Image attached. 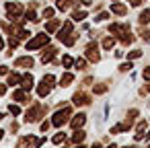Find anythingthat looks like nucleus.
Returning a JSON list of instances; mask_svg holds the SVG:
<instances>
[{
  "label": "nucleus",
  "mask_w": 150,
  "mask_h": 148,
  "mask_svg": "<svg viewBox=\"0 0 150 148\" xmlns=\"http://www.w3.org/2000/svg\"><path fill=\"white\" fill-rule=\"evenodd\" d=\"M47 41H50V35H45V33H39L37 37H33V39L27 43V50H37V47H43Z\"/></svg>",
  "instance_id": "f257e3e1"
},
{
  "label": "nucleus",
  "mask_w": 150,
  "mask_h": 148,
  "mask_svg": "<svg viewBox=\"0 0 150 148\" xmlns=\"http://www.w3.org/2000/svg\"><path fill=\"white\" fill-rule=\"evenodd\" d=\"M68 117H70V107H66V109L58 111V113L54 115L52 123H54V125H62V123H66V119H68Z\"/></svg>",
  "instance_id": "f03ea898"
},
{
  "label": "nucleus",
  "mask_w": 150,
  "mask_h": 148,
  "mask_svg": "<svg viewBox=\"0 0 150 148\" xmlns=\"http://www.w3.org/2000/svg\"><path fill=\"white\" fill-rule=\"evenodd\" d=\"M84 121H86V115H84V113H78V115H74V117L70 119V125H72L74 130H78L80 125H84Z\"/></svg>",
  "instance_id": "7ed1b4c3"
},
{
  "label": "nucleus",
  "mask_w": 150,
  "mask_h": 148,
  "mask_svg": "<svg viewBox=\"0 0 150 148\" xmlns=\"http://www.w3.org/2000/svg\"><path fill=\"white\" fill-rule=\"evenodd\" d=\"M91 103V97L84 95V93H76L74 95V105H88Z\"/></svg>",
  "instance_id": "20e7f679"
},
{
  "label": "nucleus",
  "mask_w": 150,
  "mask_h": 148,
  "mask_svg": "<svg viewBox=\"0 0 150 148\" xmlns=\"http://www.w3.org/2000/svg\"><path fill=\"white\" fill-rule=\"evenodd\" d=\"M15 66H19V68H33V58H19L17 62H15Z\"/></svg>",
  "instance_id": "39448f33"
},
{
  "label": "nucleus",
  "mask_w": 150,
  "mask_h": 148,
  "mask_svg": "<svg viewBox=\"0 0 150 148\" xmlns=\"http://www.w3.org/2000/svg\"><path fill=\"white\" fill-rule=\"evenodd\" d=\"M25 119H27V121H37V119H39V105H35L33 109H29Z\"/></svg>",
  "instance_id": "423d86ee"
},
{
  "label": "nucleus",
  "mask_w": 150,
  "mask_h": 148,
  "mask_svg": "<svg viewBox=\"0 0 150 148\" xmlns=\"http://www.w3.org/2000/svg\"><path fill=\"white\" fill-rule=\"evenodd\" d=\"M70 33H72V23L68 21V23H64V27H62V31L58 33V37H60V39H64V37H68Z\"/></svg>",
  "instance_id": "0eeeda50"
},
{
  "label": "nucleus",
  "mask_w": 150,
  "mask_h": 148,
  "mask_svg": "<svg viewBox=\"0 0 150 148\" xmlns=\"http://www.w3.org/2000/svg\"><path fill=\"white\" fill-rule=\"evenodd\" d=\"M21 84H23L25 91H31V89H33V76H31V74H25L23 80H21Z\"/></svg>",
  "instance_id": "6e6552de"
},
{
  "label": "nucleus",
  "mask_w": 150,
  "mask_h": 148,
  "mask_svg": "<svg viewBox=\"0 0 150 148\" xmlns=\"http://www.w3.org/2000/svg\"><path fill=\"white\" fill-rule=\"evenodd\" d=\"M50 91H52V86H50L47 82H41V84L37 86V95H39V97H45V95H50Z\"/></svg>",
  "instance_id": "1a4fd4ad"
},
{
  "label": "nucleus",
  "mask_w": 150,
  "mask_h": 148,
  "mask_svg": "<svg viewBox=\"0 0 150 148\" xmlns=\"http://www.w3.org/2000/svg\"><path fill=\"white\" fill-rule=\"evenodd\" d=\"M13 99H15V101H27V91H25V89H17V91L13 93Z\"/></svg>",
  "instance_id": "9d476101"
},
{
  "label": "nucleus",
  "mask_w": 150,
  "mask_h": 148,
  "mask_svg": "<svg viewBox=\"0 0 150 148\" xmlns=\"http://www.w3.org/2000/svg\"><path fill=\"white\" fill-rule=\"evenodd\" d=\"M111 11H113L115 15H119V17H123V15H125V6H123V4H119V2H113Z\"/></svg>",
  "instance_id": "9b49d317"
},
{
  "label": "nucleus",
  "mask_w": 150,
  "mask_h": 148,
  "mask_svg": "<svg viewBox=\"0 0 150 148\" xmlns=\"http://www.w3.org/2000/svg\"><path fill=\"white\" fill-rule=\"evenodd\" d=\"M21 80H23V76H19V74H15V72L8 76V84H11V86H17V84H21Z\"/></svg>",
  "instance_id": "f8f14e48"
},
{
  "label": "nucleus",
  "mask_w": 150,
  "mask_h": 148,
  "mask_svg": "<svg viewBox=\"0 0 150 148\" xmlns=\"http://www.w3.org/2000/svg\"><path fill=\"white\" fill-rule=\"evenodd\" d=\"M54 56H56V47H50V50H45V54H43V62H50V60H54Z\"/></svg>",
  "instance_id": "ddd939ff"
},
{
  "label": "nucleus",
  "mask_w": 150,
  "mask_h": 148,
  "mask_svg": "<svg viewBox=\"0 0 150 148\" xmlns=\"http://www.w3.org/2000/svg\"><path fill=\"white\" fill-rule=\"evenodd\" d=\"M84 136H86V134L78 130V132H74V136H72V142H74V144H80V142H84Z\"/></svg>",
  "instance_id": "4468645a"
},
{
  "label": "nucleus",
  "mask_w": 150,
  "mask_h": 148,
  "mask_svg": "<svg viewBox=\"0 0 150 148\" xmlns=\"http://www.w3.org/2000/svg\"><path fill=\"white\" fill-rule=\"evenodd\" d=\"M72 80H74V76H72V74L68 72V74H64V76H62L60 84H62V86H70V82H72Z\"/></svg>",
  "instance_id": "2eb2a0df"
},
{
  "label": "nucleus",
  "mask_w": 150,
  "mask_h": 148,
  "mask_svg": "<svg viewBox=\"0 0 150 148\" xmlns=\"http://www.w3.org/2000/svg\"><path fill=\"white\" fill-rule=\"evenodd\" d=\"M58 27H60V21H56V19H54V21H50V23L45 25V29H47L50 33H54V31H56Z\"/></svg>",
  "instance_id": "dca6fc26"
},
{
  "label": "nucleus",
  "mask_w": 150,
  "mask_h": 148,
  "mask_svg": "<svg viewBox=\"0 0 150 148\" xmlns=\"http://www.w3.org/2000/svg\"><path fill=\"white\" fill-rule=\"evenodd\" d=\"M72 19H74V21H82V19H86V11H76V13L72 15Z\"/></svg>",
  "instance_id": "f3484780"
},
{
  "label": "nucleus",
  "mask_w": 150,
  "mask_h": 148,
  "mask_svg": "<svg viewBox=\"0 0 150 148\" xmlns=\"http://www.w3.org/2000/svg\"><path fill=\"white\" fill-rule=\"evenodd\" d=\"M113 43H115V37H107V39H103V47H105V50L113 47Z\"/></svg>",
  "instance_id": "a211bd4d"
},
{
  "label": "nucleus",
  "mask_w": 150,
  "mask_h": 148,
  "mask_svg": "<svg viewBox=\"0 0 150 148\" xmlns=\"http://www.w3.org/2000/svg\"><path fill=\"white\" fill-rule=\"evenodd\" d=\"M64 140H66V134H62V132H60V134H56V136L52 138V142H54V144H60V142H64Z\"/></svg>",
  "instance_id": "6ab92c4d"
},
{
  "label": "nucleus",
  "mask_w": 150,
  "mask_h": 148,
  "mask_svg": "<svg viewBox=\"0 0 150 148\" xmlns=\"http://www.w3.org/2000/svg\"><path fill=\"white\" fill-rule=\"evenodd\" d=\"M140 23H150V8L140 15Z\"/></svg>",
  "instance_id": "aec40b11"
},
{
  "label": "nucleus",
  "mask_w": 150,
  "mask_h": 148,
  "mask_svg": "<svg viewBox=\"0 0 150 148\" xmlns=\"http://www.w3.org/2000/svg\"><path fill=\"white\" fill-rule=\"evenodd\" d=\"M70 2H72V0H58V8L60 11H66L70 6Z\"/></svg>",
  "instance_id": "412c9836"
},
{
  "label": "nucleus",
  "mask_w": 150,
  "mask_h": 148,
  "mask_svg": "<svg viewBox=\"0 0 150 148\" xmlns=\"http://www.w3.org/2000/svg\"><path fill=\"white\" fill-rule=\"evenodd\" d=\"M27 21H31V23H37L39 19H37V15H35L33 11H29V13H27Z\"/></svg>",
  "instance_id": "4be33fe9"
},
{
  "label": "nucleus",
  "mask_w": 150,
  "mask_h": 148,
  "mask_svg": "<svg viewBox=\"0 0 150 148\" xmlns=\"http://www.w3.org/2000/svg\"><path fill=\"white\" fill-rule=\"evenodd\" d=\"M76 68H78V70L86 68V60H84V58H78V60H76Z\"/></svg>",
  "instance_id": "5701e85b"
},
{
  "label": "nucleus",
  "mask_w": 150,
  "mask_h": 148,
  "mask_svg": "<svg viewBox=\"0 0 150 148\" xmlns=\"http://www.w3.org/2000/svg\"><path fill=\"white\" fill-rule=\"evenodd\" d=\"M43 82H47L50 86H54V82H56V78H54L52 74H47V76H43Z\"/></svg>",
  "instance_id": "b1692460"
},
{
  "label": "nucleus",
  "mask_w": 150,
  "mask_h": 148,
  "mask_svg": "<svg viewBox=\"0 0 150 148\" xmlns=\"http://www.w3.org/2000/svg\"><path fill=\"white\" fill-rule=\"evenodd\" d=\"M8 111H11L13 115H19V113H21V107H19V105H11V107H8Z\"/></svg>",
  "instance_id": "393cba45"
},
{
  "label": "nucleus",
  "mask_w": 150,
  "mask_h": 148,
  "mask_svg": "<svg viewBox=\"0 0 150 148\" xmlns=\"http://www.w3.org/2000/svg\"><path fill=\"white\" fill-rule=\"evenodd\" d=\"M29 35H31V33H29L27 29H21V31H19V39H27Z\"/></svg>",
  "instance_id": "a878e982"
},
{
  "label": "nucleus",
  "mask_w": 150,
  "mask_h": 148,
  "mask_svg": "<svg viewBox=\"0 0 150 148\" xmlns=\"http://www.w3.org/2000/svg\"><path fill=\"white\" fill-rule=\"evenodd\" d=\"M140 56H142V52H138V50H136V52H129V54H127V58H129V60H136V58H140Z\"/></svg>",
  "instance_id": "bb28decb"
},
{
  "label": "nucleus",
  "mask_w": 150,
  "mask_h": 148,
  "mask_svg": "<svg viewBox=\"0 0 150 148\" xmlns=\"http://www.w3.org/2000/svg\"><path fill=\"white\" fill-rule=\"evenodd\" d=\"M62 64H64L66 68H68V66H72V58H70V56H64V58H62Z\"/></svg>",
  "instance_id": "cd10ccee"
},
{
  "label": "nucleus",
  "mask_w": 150,
  "mask_h": 148,
  "mask_svg": "<svg viewBox=\"0 0 150 148\" xmlns=\"http://www.w3.org/2000/svg\"><path fill=\"white\" fill-rule=\"evenodd\" d=\"M43 17H45V19H52V17H54V8H45V11H43Z\"/></svg>",
  "instance_id": "c85d7f7f"
},
{
  "label": "nucleus",
  "mask_w": 150,
  "mask_h": 148,
  "mask_svg": "<svg viewBox=\"0 0 150 148\" xmlns=\"http://www.w3.org/2000/svg\"><path fill=\"white\" fill-rule=\"evenodd\" d=\"M127 2H129L132 6H140L142 2H146V0H127Z\"/></svg>",
  "instance_id": "c756f323"
},
{
  "label": "nucleus",
  "mask_w": 150,
  "mask_h": 148,
  "mask_svg": "<svg viewBox=\"0 0 150 148\" xmlns=\"http://www.w3.org/2000/svg\"><path fill=\"white\" fill-rule=\"evenodd\" d=\"M105 19H109L107 13H99V15H97V21H105Z\"/></svg>",
  "instance_id": "7c9ffc66"
},
{
  "label": "nucleus",
  "mask_w": 150,
  "mask_h": 148,
  "mask_svg": "<svg viewBox=\"0 0 150 148\" xmlns=\"http://www.w3.org/2000/svg\"><path fill=\"white\" fill-rule=\"evenodd\" d=\"M105 91H107V86H103V84H101V86H99V84L95 86V93H97V95H99V93H105Z\"/></svg>",
  "instance_id": "2f4dec72"
},
{
  "label": "nucleus",
  "mask_w": 150,
  "mask_h": 148,
  "mask_svg": "<svg viewBox=\"0 0 150 148\" xmlns=\"http://www.w3.org/2000/svg\"><path fill=\"white\" fill-rule=\"evenodd\" d=\"M129 68H132V64H121V66H119L121 72H125V70H129Z\"/></svg>",
  "instance_id": "473e14b6"
},
{
  "label": "nucleus",
  "mask_w": 150,
  "mask_h": 148,
  "mask_svg": "<svg viewBox=\"0 0 150 148\" xmlns=\"http://www.w3.org/2000/svg\"><path fill=\"white\" fill-rule=\"evenodd\" d=\"M140 93H142V95H146V93H150V84H146V86H144V89H142Z\"/></svg>",
  "instance_id": "72a5a7b5"
},
{
  "label": "nucleus",
  "mask_w": 150,
  "mask_h": 148,
  "mask_svg": "<svg viewBox=\"0 0 150 148\" xmlns=\"http://www.w3.org/2000/svg\"><path fill=\"white\" fill-rule=\"evenodd\" d=\"M144 78H146V80H150V68H146V70H144Z\"/></svg>",
  "instance_id": "f704fd0d"
},
{
  "label": "nucleus",
  "mask_w": 150,
  "mask_h": 148,
  "mask_svg": "<svg viewBox=\"0 0 150 148\" xmlns=\"http://www.w3.org/2000/svg\"><path fill=\"white\" fill-rule=\"evenodd\" d=\"M4 93H6V84H0V97H2Z\"/></svg>",
  "instance_id": "c9c22d12"
},
{
  "label": "nucleus",
  "mask_w": 150,
  "mask_h": 148,
  "mask_svg": "<svg viewBox=\"0 0 150 148\" xmlns=\"http://www.w3.org/2000/svg\"><path fill=\"white\" fill-rule=\"evenodd\" d=\"M0 74H8V68L6 66H0Z\"/></svg>",
  "instance_id": "e433bc0d"
},
{
  "label": "nucleus",
  "mask_w": 150,
  "mask_h": 148,
  "mask_svg": "<svg viewBox=\"0 0 150 148\" xmlns=\"http://www.w3.org/2000/svg\"><path fill=\"white\" fill-rule=\"evenodd\" d=\"M142 35H144V39H146V41L150 39V31H142Z\"/></svg>",
  "instance_id": "4c0bfd02"
},
{
  "label": "nucleus",
  "mask_w": 150,
  "mask_h": 148,
  "mask_svg": "<svg viewBox=\"0 0 150 148\" xmlns=\"http://www.w3.org/2000/svg\"><path fill=\"white\" fill-rule=\"evenodd\" d=\"M82 4H86V6H91V4H93V0H82Z\"/></svg>",
  "instance_id": "58836bf2"
},
{
  "label": "nucleus",
  "mask_w": 150,
  "mask_h": 148,
  "mask_svg": "<svg viewBox=\"0 0 150 148\" xmlns=\"http://www.w3.org/2000/svg\"><path fill=\"white\" fill-rule=\"evenodd\" d=\"M4 47V41H2V37H0V50H2Z\"/></svg>",
  "instance_id": "ea45409f"
},
{
  "label": "nucleus",
  "mask_w": 150,
  "mask_h": 148,
  "mask_svg": "<svg viewBox=\"0 0 150 148\" xmlns=\"http://www.w3.org/2000/svg\"><path fill=\"white\" fill-rule=\"evenodd\" d=\"M93 148H103V146H101V144H95V146H93Z\"/></svg>",
  "instance_id": "a19ab883"
},
{
  "label": "nucleus",
  "mask_w": 150,
  "mask_h": 148,
  "mask_svg": "<svg viewBox=\"0 0 150 148\" xmlns=\"http://www.w3.org/2000/svg\"><path fill=\"white\" fill-rule=\"evenodd\" d=\"M76 148H86V146H84V144H82V146H80V144H78V146H76Z\"/></svg>",
  "instance_id": "79ce46f5"
},
{
  "label": "nucleus",
  "mask_w": 150,
  "mask_h": 148,
  "mask_svg": "<svg viewBox=\"0 0 150 148\" xmlns=\"http://www.w3.org/2000/svg\"><path fill=\"white\" fill-rule=\"evenodd\" d=\"M109 148H117V146H115V144H111V146H109Z\"/></svg>",
  "instance_id": "37998d69"
},
{
  "label": "nucleus",
  "mask_w": 150,
  "mask_h": 148,
  "mask_svg": "<svg viewBox=\"0 0 150 148\" xmlns=\"http://www.w3.org/2000/svg\"><path fill=\"white\" fill-rule=\"evenodd\" d=\"M0 140H2V132H0Z\"/></svg>",
  "instance_id": "c03bdc74"
}]
</instances>
